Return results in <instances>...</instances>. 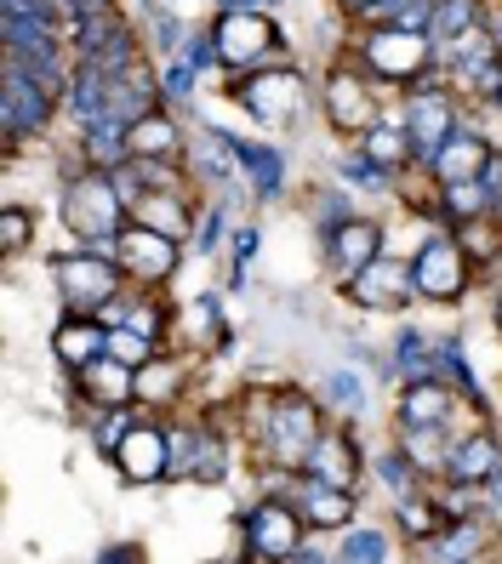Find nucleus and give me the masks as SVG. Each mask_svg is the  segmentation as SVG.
<instances>
[{"label": "nucleus", "mask_w": 502, "mask_h": 564, "mask_svg": "<svg viewBox=\"0 0 502 564\" xmlns=\"http://www.w3.org/2000/svg\"><path fill=\"white\" fill-rule=\"evenodd\" d=\"M474 542H480V530L462 524L457 536H446V547H434V553H440V558H468V553H474Z\"/></svg>", "instance_id": "obj_30"}, {"label": "nucleus", "mask_w": 502, "mask_h": 564, "mask_svg": "<svg viewBox=\"0 0 502 564\" xmlns=\"http://www.w3.org/2000/svg\"><path fill=\"white\" fill-rule=\"evenodd\" d=\"M189 80H194V63H172V75H165V97H189Z\"/></svg>", "instance_id": "obj_34"}, {"label": "nucleus", "mask_w": 502, "mask_h": 564, "mask_svg": "<svg viewBox=\"0 0 502 564\" xmlns=\"http://www.w3.org/2000/svg\"><path fill=\"white\" fill-rule=\"evenodd\" d=\"M434 18H440V29H451V35H468V18H474V7H468V0H451V7H440Z\"/></svg>", "instance_id": "obj_31"}, {"label": "nucleus", "mask_w": 502, "mask_h": 564, "mask_svg": "<svg viewBox=\"0 0 502 564\" xmlns=\"http://www.w3.org/2000/svg\"><path fill=\"white\" fill-rule=\"evenodd\" d=\"M303 513L314 519V524H349V496H343V485H331V479H314L309 490H303Z\"/></svg>", "instance_id": "obj_16"}, {"label": "nucleus", "mask_w": 502, "mask_h": 564, "mask_svg": "<svg viewBox=\"0 0 502 564\" xmlns=\"http://www.w3.org/2000/svg\"><path fill=\"white\" fill-rule=\"evenodd\" d=\"M246 542H252V558H286L291 542H297L291 508H257L252 524H246Z\"/></svg>", "instance_id": "obj_8"}, {"label": "nucleus", "mask_w": 502, "mask_h": 564, "mask_svg": "<svg viewBox=\"0 0 502 564\" xmlns=\"http://www.w3.org/2000/svg\"><path fill=\"white\" fill-rule=\"evenodd\" d=\"M446 468H451V479H485V474H496V445L491 440H468V445H457L451 456H446Z\"/></svg>", "instance_id": "obj_18"}, {"label": "nucleus", "mask_w": 502, "mask_h": 564, "mask_svg": "<svg viewBox=\"0 0 502 564\" xmlns=\"http://www.w3.org/2000/svg\"><path fill=\"white\" fill-rule=\"evenodd\" d=\"M228 154L241 160L252 177H257V188H280V154L257 149V143H234V138H228Z\"/></svg>", "instance_id": "obj_23"}, {"label": "nucleus", "mask_w": 502, "mask_h": 564, "mask_svg": "<svg viewBox=\"0 0 502 564\" xmlns=\"http://www.w3.org/2000/svg\"><path fill=\"white\" fill-rule=\"evenodd\" d=\"M269 7H275V0H269Z\"/></svg>", "instance_id": "obj_41"}, {"label": "nucleus", "mask_w": 502, "mask_h": 564, "mask_svg": "<svg viewBox=\"0 0 502 564\" xmlns=\"http://www.w3.org/2000/svg\"><path fill=\"white\" fill-rule=\"evenodd\" d=\"M365 91H360V80H349V75H338L331 80V120H338L343 131H360V120H365Z\"/></svg>", "instance_id": "obj_19"}, {"label": "nucleus", "mask_w": 502, "mask_h": 564, "mask_svg": "<svg viewBox=\"0 0 502 564\" xmlns=\"http://www.w3.org/2000/svg\"><path fill=\"white\" fill-rule=\"evenodd\" d=\"M165 445H172V440H160L154 427H131V434H126L115 451H120V468H126L131 479H154L165 462H172V456H160Z\"/></svg>", "instance_id": "obj_11"}, {"label": "nucleus", "mask_w": 502, "mask_h": 564, "mask_svg": "<svg viewBox=\"0 0 502 564\" xmlns=\"http://www.w3.org/2000/svg\"><path fill=\"white\" fill-rule=\"evenodd\" d=\"M172 382H178L172 365H154V371H143V377H138V393H143V400H160V393L172 388Z\"/></svg>", "instance_id": "obj_29"}, {"label": "nucleus", "mask_w": 502, "mask_h": 564, "mask_svg": "<svg viewBox=\"0 0 502 564\" xmlns=\"http://www.w3.org/2000/svg\"><path fill=\"white\" fill-rule=\"evenodd\" d=\"M269 41H275V29L263 23L257 12H228V18L217 23V52H223V63H252Z\"/></svg>", "instance_id": "obj_6"}, {"label": "nucleus", "mask_w": 502, "mask_h": 564, "mask_svg": "<svg viewBox=\"0 0 502 564\" xmlns=\"http://www.w3.org/2000/svg\"><path fill=\"white\" fill-rule=\"evenodd\" d=\"M446 194H451V212H462V217H480V212H485V183H480V177L446 183Z\"/></svg>", "instance_id": "obj_26"}, {"label": "nucleus", "mask_w": 502, "mask_h": 564, "mask_svg": "<svg viewBox=\"0 0 502 564\" xmlns=\"http://www.w3.org/2000/svg\"><path fill=\"white\" fill-rule=\"evenodd\" d=\"M496 104H502V91H496Z\"/></svg>", "instance_id": "obj_40"}, {"label": "nucleus", "mask_w": 502, "mask_h": 564, "mask_svg": "<svg viewBox=\"0 0 502 564\" xmlns=\"http://www.w3.org/2000/svg\"><path fill=\"white\" fill-rule=\"evenodd\" d=\"M354 7H372V0H354Z\"/></svg>", "instance_id": "obj_39"}, {"label": "nucleus", "mask_w": 502, "mask_h": 564, "mask_svg": "<svg viewBox=\"0 0 502 564\" xmlns=\"http://www.w3.org/2000/svg\"><path fill=\"white\" fill-rule=\"evenodd\" d=\"M297 97H303V91H297L291 75H269V80H252V86H246V104H252L257 115H269V120H286V115L297 109Z\"/></svg>", "instance_id": "obj_13"}, {"label": "nucleus", "mask_w": 502, "mask_h": 564, "mask_svg": "<svg viewBox=\"0 0 502 564\" xmlns=\"http://www.w3.org/2000/svg\"><path fill=\"white\" fill-rule=\"evenodd\" d=\"M388 547H383V536H372V530H365V536H354L349 547H343V558H383Z\"/></svg>", "instance_id": "obj_33"}, {"label": "nucleus", "mask_w": 502, "mask_h": 564, "mask_svg": "<svg viewBox=\"0 0 502 564\" xmlns=\"http://www.w3.org/2000/svg\"><path fill=\"white\" fill-rule=\"evenodd\" d=\"M120 188L115 177H81L70 188V200H63V212H70V228L86 240H109L115 235V223H120Z\"/></svg>", "instance_id": "obj_1"}, {"label": "nucleus", "mask_w": 502, "mask_h": 564, "mask_svg": "<svg viewBox=\"0 0 502 564\" xmlns=\"http://www.w3.org/2000/svg\"><path fill=\"white\" fill-rule=\"evenodd\" d=\"M365 18H377V23H394V29H417L434 18V0H372V7H360Z\"/></svg>", "instance_id": "obj_20"}, {"label": "nucleus", "mask_w": 502, "mask_h": 564, "mask_svg": "<svg viewBox=\"0 0 502 564\" xmlns=\"http://www.w3.org/2000/svg\"><path fill=\"white\" fill-rule=\"evenodd\" d=\"M399 513H406V524H412V530H428V524H434V519H428V508H399Z\"/></svg>", "instance_id": "obj_38"}, {"label": "nucleus", "mask_w": 502, "mask_h": 564, "mask_svg": "<svg viewBox=\"0 0 502 564\" xmlns=\"http://www.w3.org/2000/svg\"><path fill=\"white\" fill-rule=\"evenodd\" d=\"M263 445H269L280 462H303V456L320 445V440H314V411L297 405V400L275 405V411H269V440H263Z\"/></svg>", "instance_id": "obj_3"}, {"label": "nucleus", "mask_w": 502, "mask_h": 564, "mask_svg": "<svg viewBox=\"0 0 502 564\" xmlns=\"http://www.w3.org/2000/svg\"><path fill=\"white\" fill-rule=\"evenodd\" d=\"M412 285H417V274H406L399 262H365L360 280H354V296L372 308H394V303H406Z\"/></svg>", "instance_id": "obj_9"}, {"label": "nucleus", "mask_w": 502, "mask_h": 564, "mask_svg": "<svg viewBox=\"0 0 502 564\" xmlns=\"http://www.w3.org/2000/svg\"><path fill=\"white\" fill-rule=\"evenodd\" d=\"M485 143L480 138H451V143H440V177L446 183H462V177H480L485 172Z\"/></svg>", "instance_id": "obj_14"}, {"label": "nucleus", "mask_w": 502, "mask_h": 564, "mask_svg": "<svg viewBox=\"0 0 502 564\" xmlns=\"http://www.w3.org/2000/svg\"><path fill=\"white\" fill-rule=\"evenodd\" d=\"M0 223H7V228H0V235H7V251H18V246H23V235H29V217H23V212H7Z\"/></svg>", "instance_id": "obj_35"}, {"label": "nucleus", "mask_w": 502, "mask_h": 564, "mask_svg": "<svg viewBox=\"0 0 502 564\" xmlns=\"http://www.w3.org/2000/svg\"><path fill=\"white\" fill-rule=\"evenodd\" d=\"M417 291H428V296H457L462 291V280H468V269H462V246H451V240H434L423 257H417Z\"/></svg>", "instance_id": "obj_5"}, {"label": "nucleus", "mask_w": 502, "mask_h": 564, "mask_svg": "<svg viewBox=\"0 0 502 564\" xmlns=\"http://www.w3.org/2000/svg\"><path fill=\"white\" fill-rule=\"evenodd\" d=\"M331 393H338V400H343L349 411H360V400H365V388H360L349 371H338V377H331Z\"/></svg>", "instance_id": "obj_32"}, {"label": "nucleus", "mask_w": 502, "mask_h": 564, "mask_svg": "<svg viewBox=\"0 0 502 564\" xmlns=\"http://www.w3.org/2000/svg\"><path fill=\"white\" fill-rule=\"evenodd\" d=\"M331 251H338V269H365V262L377 257V228L372 223H343Z\"/></svg>", "instance_id": "obj_15"}, {"label": "nucleus", "mask_w": 502, "mask_h": 564, "mask_svg": "<svg viewBox=\"0 0 502 564\" xmlns=\"http://www.w3.org/2000/svg\"><path fill=\"white\" fill-rule=\"evenodd\" d=\"M41 120H46L41 86L29 80L23 69H12V80H7V131H12V138H23V131H35Z\"/></svg>", "instance_id": "obj_12"}, {"label": "nucleus", "mask_w": 502, "mask_h": 564, "mask_svg": "<svg viewBox=\"0 0 502 564\" xmlns=\"http://www.w3.org/2000/svg\"><path fill=\"white\" fill-rule=\"evenodd\" d=\"M480 183H485V188H491V194H496V188H502V160H485V172H480Z\"/></svg>", "instance_id": "obj_37"}, {"label": "nucleus", "mask_w": 502, "mask_h": 564, "mask_svg": "<svg viewBox=\"0 0 502 564\" xmlns=\"http://www.w3.org/2000/svg\"><path fill=\"white\" fill-rule=\"evenodd\" d=\"M365 154H372L377 165H399V160H406V138L388 131V126H372V131H365Z\"/></svg>", "instance_id": "obj_25"}, {"label": "nucleus", "mask_w": 502, "mask_h": 564, "mask_svg": "<svg viewBox=\"0 0 502 564\" xmlns=\"http://www.w3.org/2000/svg\"><path fill=\"white\" fill-rule=\"evenodd\" d=\"M57 285L70 296V308L81 314V308H97L115 296V269H104L92 257H70V262H57Z\"/></svg>", "instance_id": "obj_4"}, {"label": "nucleus", "mask_w": 502, "mask_h": 564, "mask_svg": "<svg viewBox=\"0 0 502 564\" xmlns=\"http://www.w3.org/2000/svg\"><path fill=\"white\" fill-rule=\"evenodd\" d=\"M365 63H372L377 75L406 80V75H417L428 63V41L417 35V29H383V35L365 41Z\"/></svg>", "instance_id": "obj_2"}, {"label": "nucleus", "mask_w": 502, "mask_h": 564, "mask_svg": "<svg viewBox=\"0 0 502 564\" xmlns=\"http://www.w3.org/2000/svg\"><path fill=\"white\" fill-rule=\"evenodd\" d=\"M126 138H131V154H149V160H154V154H172V149H178V131L165 126L160 115H143L138 126L126 131Z\"/></svg>", "instance_id": "obj_22"}, {"label": "nucleus", "mask_w": 502, "mask_h": 564, "mask_svg": "<svg viewBox=\"0 0 502 564\" xmlns=\"http://www.w3.org/2000/svg\"><path fill=\"white\" fill-rule=\"evenodd\" d=\"M120 257H126L143 280H160V274L178 262V246H172V235H160V228L143 223V228H131V235L120 240Z\"/></svg>", "instance_id": "obj_7"}, {"label": "nucleus", "mask_w": 502, "mask_h": 564, "mask_svg": "<svg viewBox=\"0 0 502 564\" xmlns=\"http://www.w3.org/2000/svg\"><path fill=\"white\" fill-rule=\"evenodd\" d=\"M138 206H143V223L149 228H160V235H183V206L160 200V194H154V200H138Z\"/></svg>", "instance_id": "obj_27"}, {"label": "nucleus", "mask_w": 502, "mask_h": 564, "mask_svg": "<svg viewBox=\"0 0 502 564\" xmlns=\"http://www.w3.org/2000/svg\"><path fill=\"white\" fill-rule=\"evenodd\" d=\"M57 354L70 359V365H92V359L109 354V337L97 325H63L57 330Z\"/></svg>", "instance_id": "obj_17"}, {"label": "nucleus", "mask_w": 502, "mask_h": 564, "mask_svg": "<svg viewBox=\"0 0 502 564\" xmlns=\"http://www.w3.org/2000/svg\"><path fill=\"white\" fill-rule=\"evenodd\" d=\"M446 131H451V97H440L434 86H423V91L412 97V138H417L423 149H440Z\"/></svg>", "instance_id": "obj_10"}, {"label": "nucleus", "mask_w": 502, "mask_h": 564, "mask_svg": "<svg viewBox=\"0 0 502 564\" xmlns=\"http://www.w3.org/2000/svg\"><path fill=\"white\" fill-rule=\"evenodd\" d=\"M109 354L126 359V365H149V337H143V330H138V337H131V330H109Z\"/></svg>", "instance_id": "obj_28"}, {"label": "nucleus", "mask_w": 502, "mask_h": 564, "mask_svg": "<svg viewBox=\"0 0 502 564\" xmlns=\"http://www.w3.org/2000/svg\"><path fill=\"white\" fill-rule=\"evenodd\" d=\"M309 468H314V479H331V485H349L354 479V462H349V445L343 440H320L309 451Z\"/></svg>", "instance_id": "obj_21"}, {"label": "nucleus", "mask_w": 502, "mask_h": 564, "mask_svg": "<svg viewBox=\"0 0 502 564\" xmlns=\"http://www.w3.org/2000/svg\"><path fill=\"white\" fill-rule=\"evenodd\" d=\"M446 411H451V393L434 382H417L406 393V422H446Z\"/></svg>", "instance_id": "obj_24"}, {"label": "nucleus", "mask_w": 502, "mask_h": 564, "mask_svg": "<svg viewBox=\"0 0 502 564\" xmlns=\"http://www.w3.org/2000/svg\"><path fill=\"white\" fill-rule=\"evenodd\" d=\"M383 479H388L394 490H412V474H406V468H399V462H394V456H383Z\"/></svg>", "instance_id": "obj_36"}]
</instances>
